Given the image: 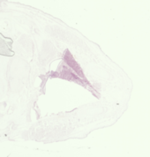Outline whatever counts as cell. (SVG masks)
Segmentation results:
<instances>
[{"mask_svg":"<svg viewBox=\"0 0 150 157\" xmlns=\"http://www.w3.org/2000/svg\"><path fill=\"white\" fill-rule=\"evenodd\" d=\"M12 44L13 41L9 38L4 37L0 34V54L4 56L11 57L14 53L12 51Z\"/></svg>","mask_w":150,"mask_h":157,"instance_id":"1","label":"cell"}]
</instances>
